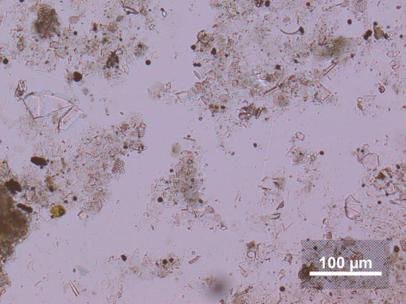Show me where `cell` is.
Listing matches in <instances>:
<instances>
[{
	"instance_id": "cell-1",
	"label": "cell",
	"mask_w": 406,
	"mask_h": 304,
	"mask_svg": "<svg viewBox=\"0 0 406 304\" xmlns=\"http://www.w3.org/2000/svg\"><path fill=\"white\" fill-rule=\"evenodd\" d=\"M388 246L378 241H308L305 281L324 288H380L388 284Z\"/></svg>"
},
{
	"instance_id": "cell-2",
	"label": "cell",
	"mask_w": 406,
	"mask_h": 304,
	"mask_svg": "<svg viewBox=\"0 0 406 304\" xmlns=\"http://www.w3.org/2000/svg\"><path fill=\"white\" fill-rule=\"evenodd\" d=\"M65 211L61 206H57L52 208V213L54 216H61L65 214Z\"/></svg>"
},
{
	"instance_id": "cell-3",
	"label": "cell",
	"mask_w": 406,
	"mask_h": 304,
	"mask_svg": "<svg viewBox=\"0 0 406 304\" xmlns=\"http://www.w3.org/2000/svg\"><path fill=\"white\" fill-rule=\"evenodd\" d=\"M8 185L10 190L12 191V192L13 191H18V189H19V185H18V184L17 183V182H12V181H11V182H10L9 183H8Z\"/></svg>"
}]
</instances>
